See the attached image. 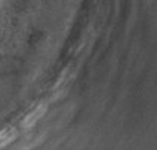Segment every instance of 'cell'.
Listing matches in <instances>:
<instances>
[{
	"mask_svg": "<svg viewBox=\"0 0 157 150\" xmlns=\"http://www.w3.org/2000/svg\"><path fill=\"white\" fill-rule=\"evenodd\" d=\"M44 106H42V107H39V109H36L34 112H31L28 116H25V119H24V122H22V126L25 128V129H28V128H31L33 125L43 116V113H44Z\"/></svg>",
	"mask_w": 157,
	"mask_h": 150,
	"instance_id": "1",
	"label": "cell"
},
{
	"mask_svg": "<svg viewBox=\"0 0 157 150\" xmlns=\"http://www.w3.org/2000/svg\"><path fill=\"white\" fill-rule=\"evenodd\" d=\"M17 137V131L13 128H6L0 132V149H3L5 146H8L9 143L12 141Z\"/></svg>",
	"mask_w": 157,
	"mask_h": 150,
	"instance_id": "2",
	"label": "cell"
}]
</instances>
